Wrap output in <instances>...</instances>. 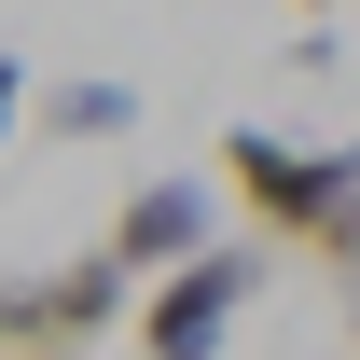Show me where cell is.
I'll return each instance as SVG.
<instances>
[{"label":"cell","instance_id":"6","mask_svg":"<svg viewBox=\"0 0 360 360\" xmlns=\"http://www.w3.org/2000/svg\"><path fill=\"white\" fill-rule=\"evenodd\" d=\"M319 264L347 277V305H360V194H347V208H333V222H319Z\"/></svg>","mask_w":360,"mask_h":360},{"label":"cell","instance_id":"9","mask_svg":"<svg viewBox=\"0 0 360 360\" xmlns=\"http://www.w3.org/2000/svg\"><path fill=\"white\" fill-rule=\"evenodd\" d=\"M291 14H333V0H291Z\"/></svg>","mask_w":360,"mask_h":360},{"label":"cell","instance_id":"4","mask_svg":"<svg viewBox=\"0 0 360 360\" xmlns=\"http://www.w3.org/2000/svg\"><path fill=\"white\" fill-rule=\"evenodd\" d=\"M125 277H180V264H208L222 250V180H180V167H153V180H125V208H111V236H97Z\"/></svg>","mask_w":360,"mask_h":360},{"label":"cell","instance_id":"2","mask_svg":"<svg viewBox=\"0 0 360 360\" xmlns=\"http://www.w3.org/2000/svg\"><path fill=\"white\" fill-rule=\"evenodd\" d=\"M208 153H222V194L250 208V236H305V250H319V222H333V208L360 194L347 139L319 153V139H277V125H222Z\"/></svg>","mask_w":360,"mask_h":360},{"label":"cell","instance_id":"7","mask_svg":"<svg viewBox=\"0 0 360 360\" xmlns=\"http://www.w3.org/2000/svg\"><path fill=\"white\" fill-rule=\"evenodd\" d=\"M42 111V84H28V56H0V153H14V125Z\"/></svg>","mask_w":360,"mask_h":360},{"label":"cell","instance_id":"5","mask_svg":"<svg viewBox=\"0 0 360 360\" xmlns=\"http://www.w3.org/2000/svg\"><path fill=\"white\" fill-rule=\"evenodd\" d=\"M42 139H125L139 125V84H97V70H70V84H42V111H28Z\"/></svg>","mask_w":360,"mask_h":360},{"label":"cell","instance_id":"1","mask_svg":"<svg viewBox=\"0 0 360 360\" xmlns=\"http://www.w3.org/2000/svg\"><path fill=\"white\" fill-rule=\"evenodd\" d=\"M125 319H139V277L111 250L42 264V277H0V360H97Z\"/></svg>","mask_w":360,"mask_h":360},{"label":"cell","instance_id":"8","mask_svg":"<svg viewBox=\"0 0 360 360\" xmlns=\"http://www.w3.org/2000/svg\"><path fill=\"white\" fill-rule=\"evenodd\" d=\"M347 360H360V305H347Z\"/></svg>","mask_w":360,"mask_h":360},{"label":"cell","instance_id":"3","mask_svg":"<svg viewBox=\"0 0 360 360\" xmlns=\"http://www.w3.org/2000/svg\"><path fill=\"white\" fill-rule=\"evenodd\" d=\"M250 291H264V250H208V264H180L139 291V360H222V333L250 319Z\"/></svg>","mask_w":360,"mask_h":360}]
</instances>
